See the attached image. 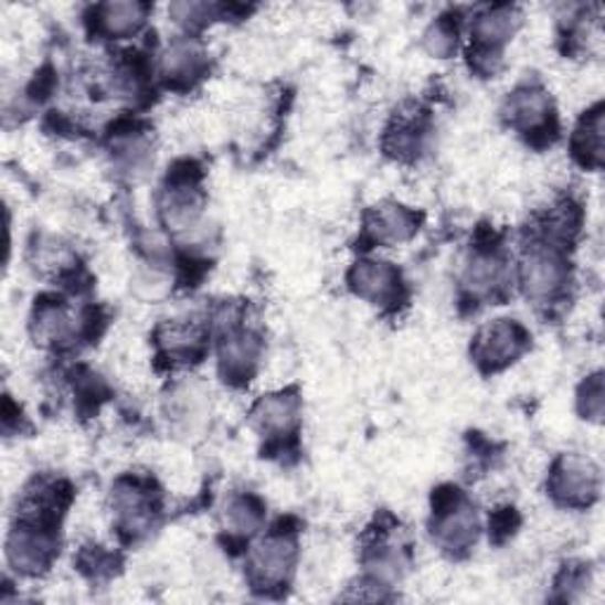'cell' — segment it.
Instances as JSON below:
<instances>
[{"label": "cell", "mask_w": 605, "mask_h": 605, "mask_svg": "<svg viewBox=\"0 0 605 605\" xmlns=\"http://www.w3.org/2000/svg\"><path fill=\"white\" fill-rule=\"evenodd\" d=\"M526 294L534 300L559 296L567 282V267L556 246H532L520 265Z\"/></svg>", "instance_id": "1"}, {"label": "cell", "mask_w": 605, "mask_h": 605, "mask_svg": "<svg viewBox=\"0 0 605 605\" xmlns=\"http://www.w3.org/2000/svg\"><path fill=\"white\" fill-rule=\"evenodd\" d=\"M503 273H507V267H503V261L495 251H478V254L466 263L464 282L470 291L480 296L501 287Z\"/></svg>", "instance_id": "13"}, {"label": "cell", "mask_w": 605, "mask_h": 605, "mask_svg": "<svg viewBox=\"0 0 605 605\" xmlns=\"http://www.w3.org/2000/svg\"><path fill=\"white\" fill-rule=\"evenodd\" d=\"M582 402H584V414L590 418H601L603 414V383L601 376H592L584 385L582 393Z\"/></svg>", "instance_id": "18"}, {"label": "cell", "mask_w": 605, "mask_h": 605, "mask_svg": "<svg viewBox=\"0 0 605 605\" xmlns=\"http://www.w3.org/2000/svg\"><path fill=\"white\" fill-rule=\"evenodd\" d=\"M598 490V470L590 459L565 457L553 474V495L565 503H592Z\"/></svg>", "instance_id": "4"}, {"label": "cell", "mask_w": 605, "mask_h": 605, "mask_svg": "<svg viewBox=\"0 0 605 605\" xmlns=\"http://www.w3.org/2000/svg\"><path fill=\"white\" fill-rule=\"evenodd\" d=\"M350 287L355 289L358 296L385 302L397 296L400 287V275L393 265L381 263V261H362L350 273Z\"/></svg>", "instance_id": "7"}, {"label": "cell", "mask_w": 605, "mask_h": 605, "mask_svg": "<svg viewBox=\"0 0 605 605\" xmlns=\"http://www.w3.org/2000/svg\"><path fill=\"white\" fill-rule=\"evenodd\" d=\"M518 24H520V12L516 8L499 6L482 12L474 24V36L480 47V53L476 55L478 62H485L490 57L497 60L499 57L497 50L513 36Z\"/></svg>", "instance_id": "5"}, {"label": "cell", "mask_w": 605, "mask_h": 605, "mask_svg": "<svg viewBox=\"0 0 605 605\" xmlns=\"http://www.w3.org/2000/svg\"><path fill=\"white\" fill-rule=\"evenodd\" d=\"M261 343L254 333L248 331H232L225 336L221 348V364L225 376L246 379L258 362Z\"/></svg>", "instance_id": "10"}, {"label": "cell", "mask_w": 605, "mask_h": 605, "mask_svg": "<svg viewBox=\"0 0 605 605\" xmlns=\"http://www.w3.org/2000/svg\"><path fill=\"white\" fill-rule=\"evenodd\" d=\"M298 422V400L296 395L279 393L263 397L254 410V424L267 435H287Z\"/></svg>", "instance_id": "9"}, {"label": "cell", "mask_w": 605, "mask_h": 605, "mask_svg": "<svg viewBox=\"0 0 605 605\" xmlns=\"http://www.w3.org/2000/svg\"><path fill=\"white\" fill-rule=\"evenodd\" d=\"M573 147L586 166H598L603 161V107L586 114V119L575 132Z\"/></svg>", "instance_id": "14"}, {"label": "cell", "mask_w": 605, "mask_h": 605, "mask_svg": "<svg viewBox=\"0 0 605 605\" xmlns=\"http://www.w3.org/2000/svg\"><path fill=\"white\" fill-rule=\"evenodd\" d=\"M418 217L395 204H385L369 213V232L381 242H405L416 232Z\"/></svg>", "instance_id": "11"}, {"label": "cell", "mask_w": 605, "mask_h": 605, "mask_svg": "<svg viewBox=\"0 0 605 605\" xmlns=\"http://www.w3.org/2000/svg\"><path fill=\"white\" fill-rule=\"evenodd\" d=\"M201 66H204V55H201V50L194 43H188V41L173 43L171 47H168V53L163 55V62H161L163 74L173 81L197 78Z\"/></svg>", "instance_id": "15"}, {"label": "cell", "mask_w": 605, "mask_h": 605, "mask_svg": "<svg viewBox=\"0 0 605 605\" xmlns=\"http://www.w3.org/2000/svg\"><path fill=\"white\" fill-rule=\"evenodd\" d=\"M526 343H528L526 329L516 322H509V319H501V322L485 327L478 333L476 355L490 369H501L523 352Z\"/></svg>", "instance_id": "2"}, {"label": "cell", "mask_w": 605, "mask_h": 605, "mask_svg": "<svg viewBox=\"0 0 605 605\" xmlns=\"http://www.w3.org/2000/svg\"><path fill=\"white\" fill-rule=\"evenodd\" d=\"M507 116L516 128L534 132L551 121V99L540 88H520L507 103Z\"/></svg>", "instance_id": "8"}, {"label": "cell", "mask_w": 605, "mask_h": 605, "mask_svg": "<svg viewBox=\"0 0 605 605\" xmlns=\"http://www.w3.org/2000/svg\"><path fill=\"white\" fill-rule=\"evenodd\" d=\"M263 520V509L254 497H232L225 507V523L232 532H256Z\"/></svg>", "instance_id": "16"}, {"label": "cell", "mask_w": 605, "mask_h": 605, "mask_svg": "<svg viewBox=\"0 0 605 605\" xmlns=\"http://www.w3.org/2000/svg\"><path fill=\"white\" fill-rule=\"evenodd\" d=\"M8 556L22 573H41L53 556V540L39 528H17L8 542Z\"/></svg>", "instance_id": "6"}, {"label": "cell", "mask_w": 605, "mask_h": 605, "mask_svg": "<svg viewBox=\"0 0 605 605\" xmlns=\"http://www.w3.org/2000/svg\"><path fill=\"white\" fill-rule=\"evenodd\" d=\"M457 26H454L452 22H447V17H443V20L433 22L431 29L426 31L424 36V43H426V50L431 55L435 57H449L454 50H457Z\"/></svg>", "instance_id": "17"}, {"label": "cell", "mask_w": 605, "mask_h": 605, "mask_svg": "<svg viewBox=\"0 0 605 605\" xmlns=\"http://www.w3.org/2000/svg\"><path fill=\"white\" fill-rule=\"evenodd\" d=\"M296 556V546L291 537L273 534L263 540L254 553H251V577L258 584H282L289 577Z\"/></svg>", "instance_id": "3"}, {"label": "cell", "mask_w": 605, "mask_h": 605, "mask_svg": "<svg viewBox=\"0 0 605 605\" xmlns=\"http://www.w3.org/2000/svg\"><path fill=\"white\" fill-rule=\"evenodd\" d=\"M147 6L142 3H107L95 8L97 29L107 36H128L145 22Z\"/></svg>", "instance_id": "12"}]
</instances>
